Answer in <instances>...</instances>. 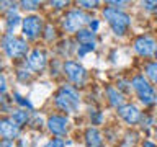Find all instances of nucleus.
<instances>
[{"instance_id":"dca6fc26","label":"nucleus","mask_w":157,"mask_h":147,"mask_svg":"<svg viewBox=\"0 0 157 147\" xmlns=\"http://www.w3.org/2000/svg\"><path fill=\"white\" fill-rule=\"evenodd\" d=\"M20 23V17H18V13L15 12V7L10 10V13H8V17H7V29H8V33H12V29L17 28V24Z\"/></svg>"},{"instance_id":"f3484780","label":"nucleus","mask_w":157,"mask_h":147,"mask_svg":"<svg viewBox=\"0 0 157 147\" xmlns=\"http://www.w3.org/2000/svg\"><path fill=\"white\" fill-rule=\"evenodd\" d=\"M12 121H13L17 126L25 124V123L28 121V111H25V110H18V111H15L13 115H12Z\"/></svg>"},{"instance_id":"39448f33","label":"nucleus","mask_w":157,"mask_h":147,"mask_svg":"<svg viewBox=\"0 0 157 147\" xmlns=\"http://www.w3.org/2000/svg\"><path fill=\"white\" fill-rule=\"evenodd\" d=\"M87 21H90V18H88L83 12H80V10H72V12H69L66 17H64L62 24H64V28H66V31L75 33V31H80V28Z\"/></svg>"},{"instance_id":"b1692460","label":"nucleus","mask_w":157,"mask_h":147,"mask_svg":"<svg viewBox=\"0 0 157 147\" xmlns=\"http://www.w3.org/2000/svg\"><path fill=\"white\" fill-rule=\"evenodd\" d=\"M142 7H146L147 10H155L157 8V2H142Z\"/></svg>"},{"instance_id":"20e7f679","label":"nucleus","mask_w":157,"mask_h":147,"mask_svg":"<svg viewBox=\"0 0 157 147\" xmlns=\"http://www.w3.org/2000/svg\"><path fill=\"white\" fill-rule=\"evenodd\" d=\"M3 49L10 57H23L28 52V44L25 39H20L13 34H8L3 39Z\"/></svg>"},{"instance_id":"c85d7f7f","label":"nucleus","mask_w":157,"mask_h":147,"mask_svg":"<svg viewBox=\"0 0 157 147\" xmlns=\"http://www.w3.org/2000/svg\"><path fill=\"white\" fill-rule=\"evenodd\" d=\"M142 147H157L155 144H152V142H149V141H146L144 144H142Z\"/></svg>"},{"instance_id":"4468645a","label":"nucleus","mask_w":157,"mask_h":147,"mask_svg":"<svg viewBox=\"0 0 157 147\" xmlns=\"http://www.w3.org/2000/svg\"><path fill=\"white\" fill-rule=\"evenodd\" d=\"M106 93H108V98H110V103H111L113 106H116V108H121L123 106V103H124V96H123L118 90H115L113 87H108L106 88Z\"/></svg>"},{"instance_id":"2eb2a0df","label":"nucleus","mask_w":157,"mask_h":147,"mask_svg":"<svg viewBox=\"0 0 157 147\" xmlns=\"http://www.w3.org/2000/svg\"><path fill=\"white\" fill-rule=\"evenodd\" d=\"M77 41L80 44H95V33L90 29H80L77 33Z\"/></svg>"},{"instance_id":"423d86ee","label":"nucleus","mask_w":157,"mask_h":147,"mask_svg":"<svg viewBox=\"0 0 157 147\" xmlns=\"http://www.w3.org/2000/svg\"><path fill=\"white\" fill-rule=\"evenodd\" d=\"M64 72H66V75L69 77V80L72 83H75V85H83V82H85L87 78V70L83 69L78 62H74V61H67L64 64Z\"/></svg>"},{"instance_id":"6ab92c4d","label":"nucleus","mask_w":157,"mask_h":147,"mask_svg":"<svg viewBox=\"0 0 157 147\" xmlns=\"http://www.w3.org/2000/svg\"><path fill=\"white\" fill-rule=\"evenodd\" d=\"M93 49H95V44H82V46H78L77 54H78V57H83L87 52L93 51Z\"/></svg>"},{"instance_id":"5701e85b","label":"nucleus","mask_w":157,"mask_h":147,"mask_svg":"<svg viewBox=\"0 0 157 147\" xmlns=\"http://www.w3.org/2000/svg\"><path fill=\"white\" fill-rule=\"evenodd\" d=\"M15 100H17L20 105H23V106H28V108H31V105L26 101V100H23V96L21 95H18V93H15Z\"/></svg>"},{"instance_id":"7ed1b4c3","label":"nucleus","mask_w":157,"mask_h":147,"mask_svg":"<svg viewBox=\"0 0 157 147\" xmlns=\"http://www.w3.org/2000/svg\"><path fill=\"white\" fill-rule=\"evenodd\" d=\"M131 85H132V88L136 90L137 96H139V100L144 103V105H152V103L157 100L154 88H152V85H151V83L147 82L142 75H136V77L131 80Z\"/></svg>"},{"instance_id":"1a4fd4ad","label":"nucleus","mask_w":157,"mask_h":147,"mask_svg":"<svg viewBox=\"0 0 157 147\" xmlns=\"http://www.w3.org/2000/svg\"><path fill=\"white\" fill-rule=\"evenodd\" d=\"M20 134V126H17L12 121V118H5V119H0V136L5 137L7 141L15 139Z\"/></svg>"},{"instance_id":"a211bd4d","label":"nucleus","mask_w":157,"mask_h":147,"mask_svg":"<svg viewBox=\"0 0 157 147\" xmlns=\"http://www.w3.org/2000/svg\"><path fill=\"white\" fill-rule=\"evenodd\" d=\"M146 74H147V77H149L152 82L157 83V62L147 64L146 66Z\"/></svg>"},{"instance_id":"0eeeda50","label":"nucleus","mask_w":157,"mask_h":147,"mask_svg":"<svg viewBox=\"0 0 157 147\" xmlns=\"http://www.w3.org/2000/svg\"><path fill=\"white\" fill-rule=\"evenodd\" d=\"M134 51L139 56H152L154 52H157V43L151 36H139L134 41Z\"/></svg>"},{"instance_id":"7c9ffc66","label":"nucleus","mask_w":157,"mask_h":147,"mask_svg":"<svg viewBox=\"0 0 157 147\" xmlns=\"http://www.w3.org/2000/svg\"><path fill=\"white\" fill-rule=\"evenodd\" d=\"M155 57H157V52H155Z\"/></svg>"},{"instance_id":"aec40b11","label":"nucleus","mask_w":157,"mask_h":147,"mask_svg":"<svg viewBox=\"0 0 157 147\" xmlns=\"http://www.w3.org/2000/svg\"><path fill=\"white\" fill-rule=\"evenodd\" d=\"M43 147H66V144H64L62 139H52V141H49L48 144H44Z\"/></svg>"},{"instance_id":"9b49d317","label":"nucleus","mask_w":157,"mask_h":147,"mask_svg":"<svg viewBox=\"0 0 157 147\" xmlns=\"http://www.w3.org/2000/svg\"><path fill=\"white\" fill-rule=\"evenodd\" d=\"M67 118L64 116H51L48 119V127L52 134H57V136H64L67 132Z\"/></svg>"},{"instance_id":"9d476101","label":"nucleus","mask_w":157,"mask_h":147,"mask_svg":"<svg viewBox=\"0 0 157 147\" xmlns=\"http://www.w3.org/2000/svg\"><path fill=\"white\" fill-rule=\"evenodd\" d=\"M46 62H48L46 54H44V51H39V49H34V51L28 56V67L34 72L43 70V69L46 67Z\"/></svg>"},{"instance_id":"4be33fe9","label":"nucleus","mask_w":157,"mask_h":147,"mask_svg":"<svg viewBox=\"0 0 157 147\" xmlns=\"http://www.w3.org/2000/svg\"><path fill=\"white\" fill-rule=\"evenodd\" d=\"M25 10H34L36 7H39V2H21Z\"/></svg>"},{"instance_id":"ddd939ff","label":"nucleus","mask_w":157,"mask_h":147,"mask_svg":"<svg viewBox=\"0 0 157 147\" xmlns=\"http://www.w3.org/2000/svg\"><path fill=\"white\" fill-rule=\"evenodd\" d=\"M85 144H87V147H100L101 134L97 127H88L85 131Z\"/></svg>"},{"instance_id":"cd10ccee","label":"nucleus","mask_w":157,"mask_h":147,"mask_svg":"<svg viewBox=\"0 0 157 147\" xmlns=\"http://www.w3.org/2000/svg\"><path fill=\"white\" fill-rule=\"evenodd\" d=\"M52 5H56V8H61V7H64V5H67L66 2H52Z\"/></svg>"},{"instance_id":"f257e3e1","label":"nucleus","mask_w":157,"mask_h":147,"mask_svg":"<svg viewBox=\"0 0 157 147\" xmlns=\"http://www.w3.org/2000/svg\"><path fill=\"white\" fill-rule=\"evenodd\" d=\"M54 101H56L57 108H61V110L66 111V113H75V111H78V108H80V96H78L75 88H72L69 85L59 88Z\"/></svg>"},{"instance_id":"6e6552de","label":"nucleus","mask_w":157,"mask_h":147,"mask_svg":"<svg viewBox=\"0 0 157 147\" xmlns=\"http://www.w3.org/2000/svg\"><path fill=\"white\" fill-rule=\"evenodd\" d=\"M41 28H43V21L39 17H36V15H31V17H26L23 20V34L28 39L36 38L38 34L41 33Z\"/></svg>"},{"instance_id":"a878e982","label":"nucleus","mask_w":157,"mask_h":147,"mask_svg":"<svg viewBox=\"0 0 157 147\" xmlns=\"http://www.w3.org/2000/svg\"><path fill=\"white\" fill-rule=\"evenodd\" d=\"M98 26H100V23H98L97 20H93V21H90V31L95 33L97 29H98Z\"/></svg>"},{"instance_id":"f03ea898","label":"nucleus","mask_w":157,"mask_h":147,"mask_svg":"<svg viewBox=\"0 0 157 147\" xmlns=\"http://www.w3.org/2000/svg\"><path fill=\"white\" fill-rule=\"evenodd\" d=\"M103 17H105L108 24L111 26L113 33L118 34V36H123L131 24L129 15H126L124 12H121V10H118V8H113V7H108V8L103 10Z\"/></svg>"},{"instance_id":"bb28decb","label":"nucleus","mask_w":157,"mask_h":147,"mask_svg":"<svg viewBox=\"0 0 157 147\" xmlns=\"http://www.w3.org/2000/svg\"><path fill=\"white\" fill-rule=\"evenodd\" d=\"M0 147H15V145H13L12 141H7V139H5L3 142H0Z\"/></svg>"},{"instance_id":"393cba45","label":"nucleus","mask_w":157,"mask_h":147,"mask_svg":"<svg viewBox=\"0 0 157 147\" xmlns=\"http://www.w3.org/2000/svg\"><path fill=\"white\" fill-rule=\"evenodd\" d=\"M82 5V7H85V8H95L97 5H98V2H78Z\"/></svg>"},{"instance_id":"f8f14e48","label":"nucleus","mask_w":157,"mask_h":147,"mask_svg":"<svg viewBox=\"0 0 157 147\" xmlns=\"http://www.w3.org/2000/svg\"><path fill=\"white\" fill-rule=\"evenodd\" d=\"M118 113L120 116L129 124H136L137 121L141 119V111L137 110L134 105H123L121 108H118Z\"/></svg>"},{"instance_id":"c756f323","label":"nucleus","mask_w":157,"mask_h":147,"mask_svg":"<svg viewBox=\"0 0 157 147\" xmlns=\"http://www.w3.org/2000/svg\"><path fill=\"white\" fill-rule=\"evenodd\" d=\"M108 3H110V5H123L124 2H108Z\"/></svg>"},{"instance_id":"412c9836","label":"nucleus","mask_w":157,"mask_h":147,"mask_svg":"<svg viewBox=\"0 0 157 147\" xmlns=\"http://www.w3.org/2000/svg\"><path fill=\"white\" fill-rule=\"evenodd\" d=\"M5 92H7V83H5V78H3V75H0V101L3 100Z\"/></svg>"}]
</instances>
